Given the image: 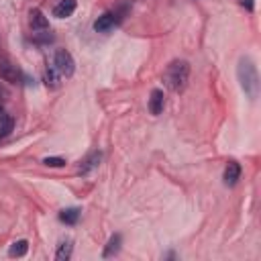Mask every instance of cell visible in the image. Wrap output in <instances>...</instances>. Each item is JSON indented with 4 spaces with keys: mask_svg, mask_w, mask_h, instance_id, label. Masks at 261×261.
<instances>
[{
    "mask_svg": "<svg viewBox=\"0 0 261 261\" xmlns=\"http://www.w3.org/2000/svg\"><path fill=\"white\" fill-rule=\"evenodd\" d=\"M237 80H239V86L245 92V96L251 102H255L257 96H259V71H257L255 61L249 55L239 59V63H237Z\"/></svg>",
    "mask_w": 261,
    "mask_h": 261,
    "instance_id": "obj_1",
    "label": "cell"
},
{
    "mask_svg": "<svg viewBox=\"0 0 261 261\" xmlns=\"http://www.w3.org/2000/svg\"><path fill=\"white\" fill-rule=\"evenodd\" d=\"M188 80H190V63L186 59H173L165 67L163 82L171 92H175V94L184 92L188 86Z\"/></svg>",
    "mask_w": 261,
    "mask_h": 261,
    "instance_id": "obj_2",
    "label": "cell"
},
{
    "mask_svg": "<svg viewBox=\"0 0 261 261\" xmlns=\"http://www.w3.org/2000/svg\"><path fill=\"white\" fill-rule=\"evenodd\" d=\"M53 65H55V69L59 71L61 77H71L73 71H75V61H73V57L67 49H57L53 53Z\"/></svg>",
    "mask_w": 261,
    "mask_h": 261,
    "instance_id": "obj_3",
    "label": "cell"
},
{
    "mask_svg": "<svg viewBox=\"0 0 261 261\" xmlns=\"http://www.w3.org/2000/svg\"><path fill=\"white\" fill-rule=\"evenodd\" d=\"M0 77L8 84H20L24 80L20 67L14 61H10L8 57H0Z\"/></svg>",
    "mask_w": 261,
    "mask_h": 261,
    "instance_id": "obj_4",
    "label": "cell"
},
{
    "mask_svg": "<svg viewBox=\"0 0 261 261\" xmlns=\"http://www.w3.org/2000/svg\"><path fill=\"white\" fill-rule=\"evenodd\" d=\"M120 14L116 12V10H106V12H102L96 20H94V31L96 33H108V31H112L118 22H120Z\"/></svg>",
    "mask_w": 261,
    "mask_h": 261,
    "instance_id": "obj_5",
    "label": "cell"
},
{
    "mask_svg": "<svg viewBox=\"0 0 261 261\" xmlns=\"http://www.w3.org/2000/svg\"><path fill=\"white\" fill-rule=\"evenodd\" d=\"M100 161H102V151H98V149L90 151V153L80 161L77 173H80V175H90V173L100 165Z\"/></svg>",
    "mask_w": 261,
    "mask_h": 261,
    "instance_id": "obj_6",
    "label": "cell"
},
{
    "mask_svg": "<svg viewBox=\"0 0 261 261\" xmlns=\"http://www.w3.org/2000/svg\"><path fill=\"white\" fill-rule=\"evenodd\" d=\"M241 163L239 161H234V159H230L228 163H226V167H224V171H222V181H224V186H228V188H232V186H237V181L241 179Z\"/></svg>",
    "mask_w": 261,
    "mask_h": 261,
    "instance_id": "obj_7",
    "label": "cell"
},
{
    "mask_svg": "<svg viewBox=\"0 0 261 261\" xmlns=\"http://www.w3.org/2000/svg\"><path fill=\"white\" fill-rule=\"evenodd\" d=\"M29 27H31V31H47L49 29V18L43 14L41 8L29 10Z\"/></svg>",
    "mask_w": 261,
    "mask_h": 261,
    "instance_id": "obj_8",
    "label": "cell"
},
{
    "mask_svg": "<svg viewBox=\"0 0 261 261\" xmlns=\"http://www.w3.org/2000/svg\"><path fill=\"white\" fill-rule=\"evenodd\" d=\"M163 108H165V94H163V90H159V88L151 90V96H149V112L153 116H159L163 112Z\"/></svg>",
    "mask_w": 261,
    "mask_h": 261,
    "instance_id": "obj_9",
    "label": "cell"
},
{
    "mask_svg": "<svg viewBox=\"0 0 261 261\" xmlns=\"http://www.w3.org/2000/svg\"><path fill=\"white\" fill-rule=\"evenodd\" d=\"M77 8V2L75 0H61L53 6V16L55 18H69Z\"/></svg>",
    "mask_w": 261,
    "mask_h": 261,
    "instance_id": "obj_10",
    "label": "cell"
},
{
    "mask_svg": "<svg viewBox=\"0 0 261 261\" xmlns=\"http://www.w3.org/2000/svg\"><path fill=\"white\" fill-rule=\"evenodd\" d=\"M120 245H122V237L120 234H112L108 239V243L104 245V251H102V257L108 259V257H114L118 251H120Z\"/></svg>",
    "mask_w": 261,
    "mask_h": 261,
    "instance_id": "obj_11",
    "label": "cell"
},
{
    "mask_svg": "<svg viewBox=\"0 0 261 261\" xmlns=\"http://www.w3.org/2000/svg\"><path fill=\"white\" fill-rule=\"evenodd\" d=\"M71 253H73V241H71V239H63V241L57 245L55 259H57V261H67V259H71Z\"/></svg>",
    "mask_w": 261,
    "mask_h": 261,
    "instance_id": "obj_12",
    "label": "cell"
},
{
    "mask_svg": "<svg viewBox=\"0 0 261 261\" xmlns=\"http://www.w3.org/2000/svg\"><path fill=\"white\" fill-rule=\"evenodd\" d=\"M80 214H82V210L80 208H63L61 212H59V220L63 222V224H75L77 220H80Z\"/></svg>",
    "mask_w": 261,
    "mask_h": 261,
    "instance_id": "obj_13",
    "label": "cell"
},
{
    "mask_svg": "<svg viewBox=\"0 0 261 261\" xmlns=\"http://www.w3.org/2000/svg\"><path fill=\"white\" fill-rule=\"evenodd\" d=\"M59 77H61V75H59V71L55 69V65H53V63H51V65L47 63V67H45V84H47V88H51V90L57 88V86H59Z\"/></svg>",
    "mask_w": 261,
    "mask_h": 261,
    "instance_id": "obj_14",
    "label": "cell"
},
{
    "mask_svg": "<svg viewBox=\"0 0 261 261\" xmlns=\"http://www.w3.org/2000/svg\"><path fill=\"white\" fill-rule=\"evenodd\" d=\"M27 251H29V243H27L24 239H20V241H14V243L10 245L8 255H10V257H24Z\"/></svg>",
    "mask_w": 261,
    "mask_h": 261,
    "instance_id": "obj_15",
    "label": "cell"
},
{
    "mask_svg": "<svg viewBox=\"0 0 261 261\" xmlns=\"http://www.w3.org/2000/svg\"><path fill=\"white\" fill-rule=\"evenodd\" d=\"M12 126H14L12 116L0 110V137H8V135H10V130H12Z\"/></svg>",
    "mask_w": 261,
    "mask_h": 261,
    "instance_id": "obj_16",
    "label": "cell"
},
{
    "mask_svg": "<svg viewBox=\"0 0 261 261\" xmlns=\"http://www.w3.org/2000/svg\"><path fill=\"white\" fill-rule=\"evenodd\" d=\"M31 39H33L35 43H51V41H53V35H51L49 29H47V31H33Z\"/></svg>",
    "mask_w": 261,
    "mask_h": 261,
    "instance_id": "obj_17",
    "label": "cell"
},
{
    "mask_svg": "<svg viewBox=\"0 0 261 261\" xmlns=\"http://www.w3.org/2000/svg\"><path fill=\"white\" fill-rule=\"evenodd\" d=\"M43 163H45L47 167H63V165H65V159H63V157H45Z\"/></svg>",
    "mask_w": 261,
    "mask_h": 261,
    "instance_id": "obj_18",
    "label": "cell"
},
{
    "mask_svg": "<svg viewBox=\"0 0 261 261\" xmlns=\"http://www.w3.org/2000/svg\"><path fill=\"white\" fill-rule=\"evenodd\" d=\"M241 4H243V6H245V8L249 10V12H251V10L255 8V4H253V0H241Z\"/></svg>",
    "mask_w": 261,
    "mask_h": 261,
    "instance_id": "obj_19",
    "label": "cell"
},
{
    "mask_svg": "<svg viewBox=\"0 0 261 261\" xmlns=\"http://www.w3.org/2000/svg\"><path fill=\"white\" fill-rule=\"evenodd\" d=\"M4 98H6V90L0 88V110H2V102H4Z\"/></svg>",
    "mask_w": 261,
    "mask_h": 261,
    "instance_id": "obj_20",
    "label": "cell"
}]
</instances>
